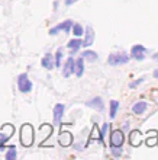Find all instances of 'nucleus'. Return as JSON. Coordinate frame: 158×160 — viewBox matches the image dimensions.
I'll return each instance as SVG.
<instances>
[{
    "mask_svg": "<svg viewBox=\"0 0 158 160\" xmlns=\"http://www.w3.org/2000/svg\"><path fill=\"white\" fill-rule=\"evenodd\" d=\"M21 141H22V146H25V147H28V146H31L33 141V130L32 127L29 125V124H25V125L22 127L21 130Z\"/></svg>",
    "mask_w": 158,
    "mask_h": 160,
    "instance_id": "obj_1",
    "label": "nucleus"
},
{
    "mask_svg": "<svg viewBox=\"0 0 158 160\" xmlns=\"http://www.w3.org/2000/svg\"><path fill=\"white\" fill-rule=\"evenodd\" d=\"M146 106H148V103L146 102H138V103H135V105L132 106V111L133 114H144V111L146 109Z\"/></svg>",
    "mask_w": 158,
    "mask_h": 160,
    "instance_id": "obj_13",
    "label": "nucleus"
},
{
    "mask_svg": "<svg viewBox=\"0 0 158 160\" xmlns=\"http://www.w3.org/2000/svg\"><path fill=\"white\" fill-rule=\"evenodd\" d=\"M61 57H63V51L58 50L57 51V61H55V66H57V67H61Z\"/></svg>",
    "mask_w": 158,
    "mask_h": 160,
    "instance_id": "obj_21",
    "label": "nucleus"
},
{
    "mask_svg": "<svg viewBox=\"0 0 158 160\" xmlns=\"http://www.w3.org/2000/svg\"><path fill=\"white\" fill-rule=\"evenodd\" d=\"M42 66L46 68V70H51V68H54V61H52V55L51 54H45V57L42 58Z\"/></svg>",
    "mask_w": 158,
    "mask_h": 160,
    "instance_id": "obj_12",
    "label": "nucleus"
},
{
    "mask_svg": "<svg viewBox=\"0 0 158 160\" xmlns=\"http://www.w3.org/2000/svg\"><path fill=\"white\" fill-rule=\"evenodd\" d=\"M87 105L92 106V108H96V109H99V111H103V108H104L102 98H94V99H92L90 102H87Z\"/></svg>",
    "mask_w": 158,
    "mask_h": 160,
    "instance_id": "obj_10",
    "label": "nucleus"
},
{
    "mask_svg": "<svg viewBox=\"0 0 158 160\" xmlns=\"http://www.w3.org/2000/svg\"><path fill=\"white\" fill-rule=\"evenodd\" d=\"M63 114H64V105H61V103L55 105L54 106V119H55V122H57V124L60 122V119H61Z\"/></svg>",
    "mask_w": 158,
    "mask_h": 160,
    "instance_id": "obj_11",
    "label": "nucleus"
},
{
    "mask_svg": "<svg viewBox=\"0 0 158 160\" xmlns=\"http://www.w3.org/2000/svg\"><path fill=\"white\" fill-rule=\"evenodd\" d=\"M80 47H81V41H80V39H71V41L68 42V48H70L73 52H75Z\"/></svg>",
    "mask_w": 158,
    "mask_h": 160,
    "instance_id": "obj_15",
    "label": "nucleus"
},
{
    "mask_svg": "<svg viewBox=\"0 0 158 160\" xmlns=\"http://www.w3.org/2000/svg\"><path fill=\"white\" fill-rule=\"evenodd\" d=\"M129 61V57L126 54H112L109 55L108 58V63L110 64V66H121V64H126Z\"/></svg>",
    "mask_w": 158,
    "mask_h": 160,
    "instance_id": "obj_3",
    "label": "nucleus"
},
{
    "mask_svg": "<svg viewBox=\"0 0 158 160\" xmlns=\"http://www.w3.org/2000/svg\"><path fill=\"white\" fill-rule=\"evenodd\" d=\"M142 80H144V79H139V80H138V82H135V83H131V88H136V86H138V84H139V83H141Z\"/></svg>",
    "mask_w": 158,
    "mask_h": 160,
    "instance_id": "obj_23",
    "label": "nucleus"
},
{
    "mask_svg": "<svg viewBox=\"0 0 158 160\" xmlns=\"http://www.w3.org/2000/svg\"><path fill=\"white\" fill-rule=\"evenodd\" d=\"M71 26H73V22H71V21H65L64 23H60V25H57L55 28H52V29L50 31V34L51 35H55V34H58V31H65V32H70Z\"/></svg>",
    "mask_w": 158,
    "mask_h": 160,
    "instance_id": "obj_6",
    "label": "nucleus"
},
{
    "mask_svg": "<svg viewBox=\"0 0 158 160\" xmlns=\"http://www.w3.org/2000/svg\"><path fill=\"white\" fill-rule=\"evenodd\" d=\"M83 58L89 60V61H96L97 60V54L93 51H84L83 52Z\"/></svg>",
    "mask_w": 158,
    "mask_h": 160,
    "instance_id": "obj_18",
    "label": "nucleus"
},
{
    "mask_svg": "<svg viewBox=\"0 0 158 160\" xmlns=\"http://www.w3.org/2000/svg\"><path fill=\"white\" fill-rule=\"evenodd\" d=\"M73 73H74V58H68L63 68V74H64V77H68Z\"/></svg>",
    "mask_w": 158,
    "mask_h": 160,
    "instance_id": "obj_8",
    "label": "nucleus"
},
{
    "mask_svg": "<svg viewBox=\"0 0 158 160\" xmlns=\"http://www.w3.org/2000/svg\"><path fill=\"white\" fill-rule=\"evenodd\" d=\"M73 32H74L75 37H80V35H83L84 29H83V26H81V25L75 23V25H73Z\"/></svg>",
    "mask_w": 158,
    "mask_h": 160,
    "instance_id": "obj_20",
    "label": "nucleus"
},
{
    "mask_svg": "<svg viewBox=\"0 0 158 160\" xmlns=\"http://www.w3.org/2000/svg\"><path fill=\"white\" fill-rule=\"evenodd\" d=\"M84 72V64H83V58H79L74 63V73L77 77H81Z\"/></svg>",
    "mask_w": 158,
    "mask_h": 160,
    "instance_id": "obj_9",
    "label": "nucleus"
},
{
    "mask_svg": "<svg viewBox=\"0 0 158 160\" xmlns=\"http://www.w3.org/2000/svg\"><path fill=\"white\" fill-rule=\"evenodd\" d=\"M17 88L22 93H29L32 90V82L29 80L26 73H22L21 76L17 77Z\"/></svg>",
    "mask_w": 158,
    "mask_h": 160,
    "instance_id": "obj_2",
    "label": "nucleus"
},
{
    "mask_svg": "<svg viewBox=\"0 0 158 160\" xmlns=\"http://www.w3.org/2000/svg\"><path fill=\"white\" fill-rule=\"evenodd\" d=\"M110 144H112V147H122V144H123V132L121 130H116L112 132Z\"/></svg>",
    "mask_w": 158,
    "mask_h": 160,
    "instance_id": "obj_4",
    "label": "nucleus"
},
{
    "mask_svg": "<svg viewBox=\"0 0 158 160\" xmlns=\"http://www.w3.org/2000/svg\"><path fill=\"white\" fill-rule=\"evenodd\" d=\"M63 137H60V143L63 144V146H68V144L71 143V135L68 134V132H65V134H61Z\"/></svg>",
    "mask_w": 158,
    "mask_h": 160,
    "instance_id": "obj_19",
    "label": "nucleus"
},
{
    "mask_svg": "<svg viewBox=\"0 0 158 160\" xmlns=\"http://www.w3.org/2000/svg\"><path fill=\"white\" fill-rule=\"evenodd\" d=\"M93 39H94V32L90 26H87V29H86V38L84 41H81V47H90L93 44Z\"/></svg>",
    "mask_w": 158,
    "mask_h": 160,
    "instance_id": "obj_7",
    "label": "nucleus"
},
{
    "mask_svg": "<svg viewBox=\"0 0 158 160\" xmlns=\"http://www.w3.org/2000/svg\"><path fill=\"white\" fill-rule=\"evenodd\" d=\"M131 54L135 60H144V57H145L144 54H146V48L144 45H139V44L133 45L132 50H131Z\"/></svg>",
    "mask_w": 158,
    "mask_h": 160,
    "instance_id": "obj_5",
    "label": "nucleus"
},
{
    "mask_svg": "<svg viewBox=\"0 0 158 160\" xmlns=\"http://www.w3.org/2000/svg\"><path fill=\"white\" fill-rule=\"evenodd\" d=\"M12 132H13V131H10L9 134L0 132V152H2V150H4V148H7L6 146H4V143H6V141H7V140L10 138V135H12Z\"/></svg>",
    "mask_w": 158,
    "mask_h": 160,
    "instance_id": "obj_14",
    "label": "nucleus"
},
{
    "mask_svg": "<svg viewBox=\"0 0 158 160\" xmlns=\"http://www.w3.org/2000/svg\"><path fill=\"white\" fill-rule=\"evenodd\" d=\"M117 108H119V102H117V101H112V102H110V118H115V117H116Z\"/></svg>",
    "mask_w": 158,
    "mask_h": 160,
    "instance_id": "obj_17",
    "label": "nucleus"
},
{
    "mask_svg": "<svg viewBox=\"0 0 158 160\" xmlns=\"http://www.w3.org/2000/svg\"><path fill=\"white\" fill-rule=\"evenodd\" d=\"M75 2H79V0H65V4L67 6H71V4L75 3Z\"/></svg>",
    "mask_w": 158,
    "mask_h": 160,
    "instance_id": "obj_24",
    "label": "nucleus"
},
{
    "mask_svg": "<svg viewBox=\"0 0 158 160\" xmlns=\"http://www.w3.org/2000/svg\"><path fill=\"white\" fill-rule=\"evenodd\" d=\"M7 153H6V159L7 160H13V159H16V147L15 146H10V147H7Z\"/></svg>",
    "mask_w": 158,
    "mask_h": 160,
    "instance_id": "obj_16",
    "label": "nucleus"
},
{
    "mask_svg": "<svg viewBox=\"0 0 158 160\" xmlns=\"http://www.w3.org/2000/svg\"><path fill=\"white\" fill-rule=\"evenodd\" d=\"M154 58H157V60H158V52H157V54L154 55Z\"/></svg>",
    "mask_w": 158,
    "mask_h": 160,
    "instance_id": "obj_26",
    "label": "nucleus"
},
{
    "mask_svg": "<svg viewBox=\"0 0 158 160\" xmlns=\"http://www.w3.org/2000/svg\"><path fill=\"white\" fill-rule=\"evenodd\" d=\"M154 77H158V70L157 72H154Z\"/></svg>",
    "mask_w": 158,
    "mask_h": 160,
    "instance_id": "obj_25",
    "label": "nucleus"
},
{
    "mask_svg": "<svg viewBox=\"0 0 158 160\" xmlns=\"http://www.w3.org/2000/svg\"><path fill=\"white\" fill-rule=\"evenodd\" d=\"M109 124H103V130H102V138H103L104 135H106V132H108V130H109Z\"/></svg>",
    "mask_w": 158,
    "mask_h": 160,
    "instance_id": "obj_22",
    "label": "nucleus"
}]
</instances>
